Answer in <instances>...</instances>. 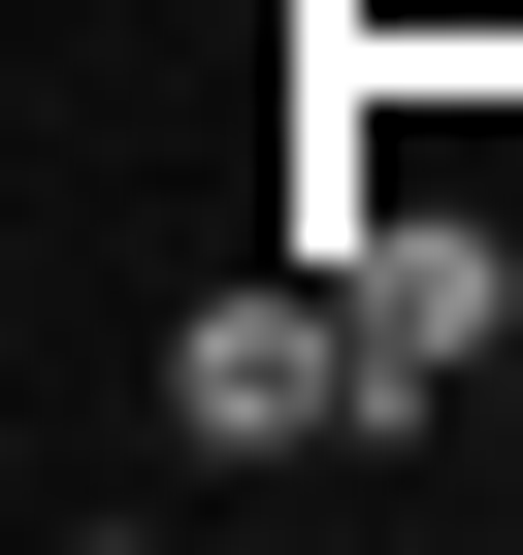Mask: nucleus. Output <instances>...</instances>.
I'll use <instances>...</instances> for the list:
<instances>
[{
  "mask_svg": "<svg viewBox=\"0 0 523 555\" xmlns=\"http://www.w3.org/2000/svg\"><path fill=\"white\" fill-rule=\"evenodd\" d=\"M295 261L360 295V425H458V392H490V327H523V261H490L458 196H393V164H328V196H295Z\"/></svg>",
  "mask_w": 523,
  "mask_h": 555,
  "instance_id": "1",
  "label": "nucleus"
},
{
  "mask_svg": "<svg viewBox=\"0 0 523 555\" xmlns=\"http://www.w3.org/2000/svg\"><path fill=\"white\" fill-rule=\"evenodd\" d=\"M164 425H196V457H360V295H328V261L196 295V327H164Z\"/></svg>",
  "mask_w": 523,
  "mask_h": 555,
  "instance_id": "2",
  "label": "nucleus"
}]
</instances>
